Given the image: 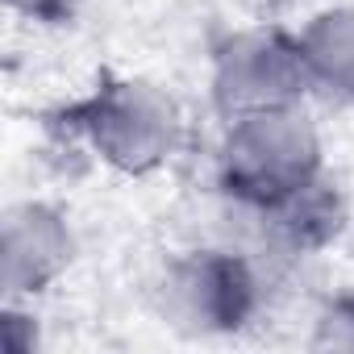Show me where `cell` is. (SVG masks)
<instances>
[{
    "mask_svg": "<svg viewBox=\"0 0 354 354\" xmlns=\"http://www.w3.org/2000/svg\"><path fill=\"white\" fill-rule=\"evenodd\" d=\"M313 350H354V292L329 296L313 317Z\"/></svg>",
    "mask_w": 354,
    "mask_h": 354,
    "instance_id": "8",
    "label": "cell"
},
{
    "mask_svg": "<svg viewBox=\"0 0 354 354\" xmlns=\"http://www.w3.org/2000/svg\"><path fill=\"white\" fill-rule=\"evenodd\" d=\"M209 96L221 121H234L259 109L300 104L308 96L300 38L275 26H250V30L225 34L213 50Z\"/></svg>",
    "mask_w": 354,
    "mask_h": 354,
    "instance_id": "4",
    "label": "cell"
},
{
    "mask_svg": "<svg viewBox=\"0 0 354 354\" xmlns=\"http://www.w3.org/2000/svg\"><path fill=\"white\" fill-rule=\"evenodd\" d=\"M75 263V234L46 201H21L0 221V288L5 300H34Z\"/></svg>",
    "mask_w": 354,
    "mask_h": 354,
    "instance_id": "5",
    "label": "cell"
},
{
    "mask_svg": "<svg viewBox=\"0 0 354 354\" xmlns=\"http://www.w3.org/2000/svg\"><path fill=\"white\" fill-rule=\"evenodd\" d=\"M158 317L188 337H225L254 321L263 304L259 267L225 246L175 254L154 279Z\"/></svg>",
    "mask_w": 354,
    "mask_h": 354,
    "instance_id": "3",
    "label": "cell"
},
{
    "mask_svg": "<svg viewBox=\"0 0 354 354\" xmlns=\"http://www.w3.org/2000/svg\"><path fill=\"white\" fill-rule=\"evenodd\" d=\"M9 13L38 21V26H63L80 13V0H5Z\"/></svg>",
    "mask_w": 354,
    "mask_h": 354,
    "instance_id": "9",
    "label": "cell"
},
{
    "mask_svg": "<svg viewBox=\"0 0 354 354\" xmlns=\"http://www.w3.org/2000/svg\"><path fill=\"white\" fill-rule=\"evenodd\" d=\"M242 213L254 217V230L259 238L275 250V254H292V259H308V254H321L325 246H333L346 230V201L342 192L317 175L313 184L288 192L283 201H271V205H238Z\"/></svg>",
    "mask_w": 354,
    "mask_h": 354,
    "instance_id": "6",
    "label": "cell"
},
{
    "mask_svg": "<svg viewBox=\"0 0 354 354\" xmlns=\"http://www.w3.org/2000/svg\"><path fill=\"white\" fill-rule=\"evenodd\" d=\"M296 38L308 92L325 96L329 104H354V5L321 9Z\"/></svg>",
    "mask_w": 354,
    "mask_h": 354,
    "instance_id": "7",
    "label": "cell"
},
{
    "mask_svg": "<svg viewBox=\"0 0 354 354\" xmlns=\"http://www.w3.org/2000/svg\"><path fill=\"white\" fill-rule=\"evenodd\" d=\"M59 125L117 175H154L184 142L175 96L142 75H100L88 96L59 113Z\"/></svg>",
    "mask_w": 354,
    "mask_h": 354,
    "instance_id": "1",
    "label": "cell"
},
{
    "mask_svg": "<svg viewBox=\"0 0 354 354\" xmlns=\"http://www.w3.org/2000/svg\"><path fill=\"white\" fill-rule=\"evenodd\" d=\"M321 129L300 104L259 109L225 121L221 150H217V175L221 188L234 196V205H271L288 192L313 184L321 171Z\"/></svg>",
    "mask_w": 354,
    "mask_h": 354,
    "instance_id": "2",
    "label": "cell"
}]
</instances>
